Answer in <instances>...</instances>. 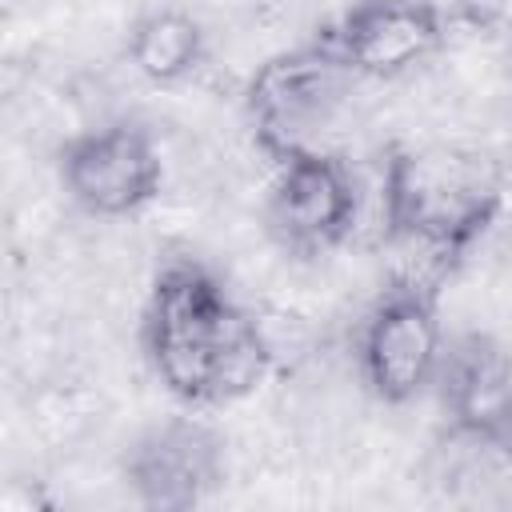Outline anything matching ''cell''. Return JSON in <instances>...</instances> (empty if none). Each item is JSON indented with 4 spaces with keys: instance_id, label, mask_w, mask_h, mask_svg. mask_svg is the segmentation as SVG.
<instances>
[{
    "instance_id": "2",
    "label": "cell",
    "mask_w": 512,
    "mask_h": 512,
    "mask_svg": "<svg viewBox=\"0 0 512 512\" xmlns=\"http://www.w3.org/2000/svg\"><path fill=\"white\" fill-rule=\"evenodd\" d=\"M504 208V172L464 144H396L380 168L384 236L440 264L460 260Z\"/></svg>"
},
{
    "instance_id": "10",
    "label": "cell",
    "mask_w": 512,
    "mask_h": 512,
    "mask_svg": "<svg viewBox=\"0 0 512 512\" xmlns=\"http://www.w3.org/2000/svg\"><path fill=\"white\" fill-rule=\"evenodd\" d=\"M128 64L156 88L192 80L208 60V32L184 8H152L128 28Z\"/></svg>"
},
{
    "instance_id": "3",
    "label": "cell",
    "mask_w": 512,
    "mask_h": 512,
    "mask_svg": "<svg viewBox=\"0 0 512 512\" xmlns=\"http://www.w3.org/2000/svg\"><path fill=\"white\" fill-rule=\"evenodd\" d=\"M352 84L356 76L328 36L268 56L244 84V112L256 144L272 160L300 148H324L316 136L328 128Z\"/></svg>"
},
{
    "instance_id": "1",
    "label": "cell",
    "mask_w": 512,
    "mask_h": 512,
    "mask_svg": "<svg viewBox=\"0 0 512 512\" xmlns=\"http://www.w3.org/2000/svg\"><path fill=\"white\" fill-rule=\"evenodd\" d=\"M140 344L160 388L184 408H220L256 392L272 348L256 316L200 260H168L148 288Z\"/></svg>"
},
{
    "instance_id": "6",
    "label": "cell",
    "mask_w": 512,
    "mask_h": 512,
    "mask_svg": "<svg viewBox=\"0 0 512 512\" xmlns=\"http://www.w3.org/2000/svg\"><path fill=\"white\" fill-rule=\"evenodd\" d=\"M264 220L272 240L300 260L340 248L360 220V184L352 164L328 148H300L276 160Z\"/></svg>"
},
{
    "instance_id": "9",
    "label": "cell",
    "mask_w": 512,
    "mask_h": 512,
    "mask_svg": "<svg viewBox=\"0 0 512 512\" xmlns=\"http://www.w3.org/2000/svg\"><path fill=\"white\" fill-rule=\"evenodd\" d=\"M324 36L356 80H396L444 48L448 20L436 0H356Z\"/></svg>"
},
{
    "instance_id": "4",
    "label": "cell",
    "mask_w": 512,
    "mask_h": 512,
    "mask_svg": "<svg viewBox=\"0 0 512 512\" xmlns=\"http://www.w3.org/2000/svg\"><path fill=\"white\" fill-rule=\"evenodd\" d=\"M444 344L448 336L436 288L416 276H396L364 312L356 336L360 380L380 404H412L432 392Z\"/></svg>"
},
{
    "instance_id": "7",
    "label": "cell",
    "mask_w": 512,
    "mask_h": 512,
    "mask_svg": "<svg viewBox=\"0 0 512 512\" xmlns=\"http://www.w3.org/2000/svg\"><path fill=\"white\" fill-rule=\"evenodd\" d=\"M444 436L512 460V348L492 332H456L432 380Z\"/></svg>"
},
{
    "instance_id": "5",
    "label": "cell",
    "mask_w": 512,
    "mask_h": 512,
    "mask_svg": "<svg viewBox=\"0 0 512 512\" xmlns=\"http://www.w3.org/2000/svg\"><path fill=\"white\" fill-rule=\"evenodd\" d=\"M68 200L100 220L136 216L164 188V160L156 136L136 120H108L64 140L56 156Z\"/></svg>"
},
{
    "instance_id": "8",
    "label": "cell",
    "mask_w": 512,
    "mask_h": 512,
    "mask_svg": "<svg viewBox=\"0 0 512 512\" xmlns=\"http://www.w3.org/2000/svg\"><path fill=\"white\" fill-rule=\"evenodd\" d=\"M224 440L192 416H168L144 428L124 452V484L144 508L180 512L204 504L224 484Z\"/></svg>"
}]
</instances>
